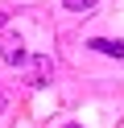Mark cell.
Masks as SVG:
<instances>
[{"label":"cell","mask_w":124,"mask_h":128,"mask_svg":"<svg viewBox=\"0 0 124 128\" xmlns=\"http://www.w3.org/2000/svg\"><path fill=\"white\" fill-rule=\"evenodd\" d=\"M4 21H8V12H4V8H0V29H4Z\"/></svg>","instance_id":"8992f818"},{"label":"cell","mask_w":124,"mask_h":128,"mask_svg":"<svg viewBox=\"0 0 124 128\" xmlns=\"http://www.w3.org/2000/svg\"><path fill=\"white\" fill-rule=\"evenodd\" d=\"M0 58H4L8 66H25V62H29L25 42H21V37H4V42H0Z\"/></svg>","instance_id":"6da1fadb"},{"label":"cell","mask_w":124,"mask_h":128,"mask_svg":"<svg viewBox=\"0 0 124 128\" xmlns=\"http://www.w3.org/2000/svg\"><path fill=\"white\" fill-rule=\"evenodd\" d=\"M70 12H87V8H95V0H62Z\"/></svg>","instance_id":"277c9868"},{"label":"cell","mask_w":124,"mask_h":128,"mask_svg":"<svg viewBox=\"0 0 124 128\" xmlns=\"http://www.w3.org/2000/svg\"><path fill=\"white\" fill-rule=\"evenodd\" d=\"M4 108H8V91H4V83H0V116H4Z\"/></svg>","instance_id":"5b68a950"},{"label":"cell","mask_w":124,"mask_h":128,"mask_svg":"<svg viewBox=\"0 0 124 128\" xmlns=\"http://www.w3.org/2000/svg\"><path fill=\"white\" fill-rule=\"evenodd\" d=\"M50 74H54V62H50L46 54H37V58L29 62V78H25V83H29V87H46Z\"/></svg>","instance_id":"7a4b0ae2"},{"label":"cell","mask_w":124,"mask_h":128,"mask_svg":"<svg viewBox=\"0 0 124 128\" xmlns=\"http://www.w3.org/2000/svg\"><path fill=\"white\" fill-rule=\"evenodd\" d=\"M66 128H79V124H66Z\"/></svg>","instance_id":"52a82bcc"},{"label":"cell","mask_w":124,"mask_h":128,"mask_svg":"<svg viewBox=\"0 0 124 128\" xmlns=\"http://www.w3.org/2000/svg\"><path fill=\"white\" fill-rule=\"evenodd\" d=\"M91 50H95V54H107V58H124V42H103V37H95Z\"/></svg>","instance_id":"3957f363"}]
</instances>
